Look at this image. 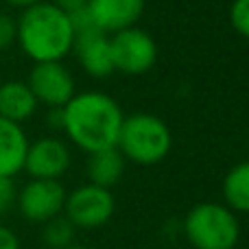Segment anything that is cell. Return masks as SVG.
Returning a JSON list of instances; mask_svg holds the SVG:
<instances>
[{
  "mask_svg": "<svg viewBox=\"0 0 249 249\" xmlns=\"http://www.w3.org/2000/svg\"><path fill=\"white\" fill-rule=\"evenodd\" d=\"M66 136L86 153H96L118 144L124 114L105 92H79L61 107Z\"/></svg>",
  "mask_w": 249,
  "mask_h": 249,
  "instance_id": "1",
  "label": "cell"
},
{
  "mask_svg": "<svg viewBox=\"0 0 249 249\" xmlns=\"http://www.w3.org/2000/svg\"><path fill=\"white\" fill-rule=\"evenodd\" d=\"M16 42L33 64L61 61L72 53L74 29L70 16L53 2H37L26 7L16 20Z\"/></svg>",
  "mask_w": 249,
  "mask_h": 249,
  "instance_id": "2",
  "label": "cell"
},
{
  "mask_svg": "<svg viewBox=\"0 0 249 249\" xmlns=\"http://www.w3.org/2000/svg\"><path fill=\"white\" fill-rule=\"evenodd\" d=\"M173 146V136L168 124L155 114L138 112L124 116L116 149L124 160H131L140 166L162 162Z\"/></svg>",
  "mask_w": 249,
  "mask_h": 249,
  "instance_id": "3",
  "label": "cell"
},
{
  "mask_svg": "<svg viewBox=\"0 0 249 249\" xmlns=\"http://www.w3.org/2000/svg\"><path fill=\"white\" fill-rule=\"evenodd\" d=\"M186 238L195 249H234L241 236V225L228 206L199 203L184 221Z\"/></svg>",
  "mask_w": 249,
  "mask_h": 249,
  "instance_id": "4",
  "label": "cell"
},
{
  "mask_svg": "<svg viewBox=\"0 0 249 249\" xmlns=\"http://www.w3.org/2000/svg\"><path fill=\"white\" fill-rule=\"evenodd\" d=\"M109 44H112L114 70L129 74V77H140L149 72L158 61L155 39L138 26H129V29L109 35Z\"/></svg>",
  "mask_w": 249,
  "mask_h": 249,
  "instance_id": "5",
  "label": "cell"
},
{
  "mask_svg": "<svg viewBox=\"0 0 249 249\" xmlns=\"http://www.w3.org/2000/svg\"><path fill=\"white\" fill-rule=\"evenodd\" d=\"M66 219L74 225V228H101L114 216L116 210V201L109 188H101L94 184L79 186L77 190L66 197Z\"/></svg>",
  "mask_w": 249,
  "mask_h": 249,
  "instance_id": "6",
  "label": "cell"
},
{
  "mask_svg": "<svg viewBox=\"0 0 249 249\" xmlns=\"http://www.w3.org/2000/svg\"><path fill=\"white\" fill-rule=\"evenodd\" d=\"M26 86L35 94L37 103L46 107H64L77 92H74V77L61 61H42L33 64Z\"/></svg>",
  "mask_w": 249,
  "mask_h": 249,
  "instance_id": "7",
  "label": "cell"
},
{
  "mask_svg": "<svg viewBox=\"0 0 249 249\" xmlns=\"http://www.w3.org/2000/svg\"><path fill=\"white\" fill-rule=\"evenodd\" d=\"M66 188L59 179H33L18 195V208L22 216L33 223H46L61 214L66 206Z\"/></svg>",
  "mask_w": 249,
  "mask_h": 249,
  "instance_id": "8",
  "label": "cell"
},
{
  "mask_svg": "<svg viewBox=\"0 0 249 249\" xmlns=\"http://www.w3.org/2000/svg\"><path fill=\"white\" fill-rule=\"evenodd\" d=\"M70 168V151L59 138H39L29 142L24 171L33 179H59Z\"/></svg>",
  "mask_w": 249,
  "mask_h": 249,
  "instance_id": "9",
  "label": "cell"
},
{
  "mask_svg": "<svg viewBox=\"0 0 249 249\" xmlns=\"http://www.w3.org/2000/svg\"><path fill=\"white\" fill-rule=\"evenodd\" d=\"M72 53L77 55V61L90 77L105 79L114 72L112 61V44L109 35L99 29H88L83 33L74 35Z\"/></svg>",
  "mask_w": 249,
  "mask_h": 249,
  "instance_id": "10",
  "label": "cell"
},
{
  "mask_svg": "<svg viewBox=\"0 0 249 249\" xmlns=\"http://www.w3.org/2000/svg\"><path fill=\"white\" fill-rule=\"evenodd\" d=\"M86 11L92 24L107 35L136 26L144 11V0H88Z\"/></svg>",
  "mask_w": 249,
  "mask_h": 249,
  "instance_id": "11",
  "label": "cell"
},
{
  "mask_svg": "<svg viewBox=\"0 0 249 249\" xmlns=\"http://www.w3.org/2000/svg\"><path fill=\"white\" fill-rule=\"evenodd\" d=\"M26 149H29V140L24 129L18 123L0 118V177L11 179L24 168Z\"/></svg>",
  "mask_w": 249,
  "mask_h": 249,
  "instance_id": "12",
  "label": "cell"
},
{
  "mask_svg": "<svg viewBox=\"0 0 249 249\" xmlns=\"http://www.w3.org/2000/svg\"><path fill=\"white\" fill-rule=\"evenodd\" d=\"M37 105L26 81H4L0 86V118L22 124L33 116Z\"/></svg>",
  "mask_w": 249,
  "mask_h": 249,
  "instance_id": "13",
  "label": "cell"
},
{
  "mask_svg": "<svg viewBox=\"0 0 249 249\" xmlns=\"http://www.w3.org/2000/svg\"><path fill=\"white\" fill-rule=\"evenodd\" d=\"M123 173H124V158L116 146L90 153V160H88L90 184L101 186V188H112V186H116L121 181Z\"/></svg>",
  "mask_w": 249,
  "mask_h": 249,
  "instance_id": "14",
  "label": "cell"
},
{
  "mask_svg": "<svg viewBox=\"0 0 249 249\" xmlns=\"http://www.w3.org/2000/svg\"><path fill=\"white\" fill-rule=\"evenodd\" d=\"M223 197L230 210L249 212V160L230 168L223 179Z\"/></svg>",
  "mask_w": 249,
  "mask_h": 249,
  "instance_id": "15",
  "label": "cell"
},
{
  "mask_svg": "<svg viewBox=\"0 0 249 249\" xmlns=\"http://www.w3.org/2000/svg\"><path fill=\"white\" fill-rule=\"evenodd\" d=\"M74 238V225L70 223L66 216H55V219L46 221L42 230V241L51 249H66L70 247Z\"/></svg>",
  "mask_w": 249,
  "mask_h": 249,
  "instance_id": "16",
  "label": "cell"
},
{
  "mask_svg": "<svg viewBox=\"0 0 249 249\" xmlns=\"http://www.w3.org/2000/svg\"><path fill=\"white\" fill-rule=\"evenodd\" d=\"M230 24L241 37L249 39V0H232V4H230Z\"/></svg>",
  "mask_w": 249,
  "mask_h": 249,
  "instance_id": "17",
  "label": "cell"
},
{
  "mask_svg": "<svg viewBox=\"0 0 249 249\" xmlns=\"http://www.w3.org/2000/svg\"><path fill=\"white\" fill-rule=\"evenodd\" d=\"M16 33H18L16 20L11 16H7V13H0V51L9 48L16 42Z\"/></svg>",
  "mask_w": 249,
  "mask_h": 249,
  "instance_id": "18",
  "label": "cell"
},
{
  "mask_svg": "<svg viewBox=\"0 0 249 249\" xmlns=\"http://www.w3.org/2000/svg\"><path fill=\"white\" fill-rule=\"evenodd\" d=\"M16 186H13V181L9 179V177H0V212L9 210V208L13 206V201H16Z\"/></svg>",
  "mask_w": 249,
  "mask_h": 249,
  "instance_id": "19",
  "label": "cell"
},
{
  "mask_svg": "<svg viewBox=\"0 0 249 249\" xmlns=\"http://www.w3.org/2000/svg\"><path fill=\"white\" fill-rule=\"evenodd\" d=\"M0 249H20V241L9 228L0 225Z\"/></svg>",
  "mask_w": 249,
  "mask_h": 249,
  "instance_id": "20",
  "label": "cell"
},
{
  "mask_svg": "<svg viewBox=\"0 0 249 249\" xmlns=\"http://www.w3.org/2000/svg\"><path fill=\"white\" fill-rule=\"evenodd\" d=\"M48 2H53L55 7H59L61 11H66V13H74L86 7L88 0H48Z\"/></svg>",
  "mask_w": 249,
  "mask_h": 249,
  "instance_id": "21",
  "label": "cell"
},
{
  "mask_svg": "<svg viewBox=\"0 0 249 249\" xmlns=\"http://www.w3.org/2000/svg\"><path fill=\"white\" fill-rule=\"evenodd\" d=\"M9 4H13V7H20V9H26V7H33V4L42 2V0H7Z\"/></svg>",
  "mask_w": 249,
  "mask_h": 249,
  "instance_id": "22",
  "label": "cell"
},
{
  "mask_svg": "<svg viewBox=\"0 0 249 249\" xmlns=\"http://www.w3.org/2000/svg\"><path fill=\"white\" fill-rule=\"evenodd\" d=\"M66 249H88V247H83V245H70V247H66Z\"/></svg>",
  "mask_w": 249,
  "mask_h": 249,
  "instance_id": "23",
  "label": "cell"
}]
</instances>
